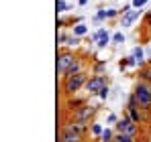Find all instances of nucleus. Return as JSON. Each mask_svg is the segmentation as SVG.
Listing matches in <instances>:
<instances>
[{"instance_id":"nucleus-1","label":"nucleus","mask_w":151,"mask_h":142,"mask_svg":"<svg viewBox=\"0 0 151 142\" xmlns=\"http://www.w3.org/2000/svg\"><path fill=\"white\" fill-rule=\"evenodd\" d=\"M88 71H82V73H76V75H68V77H61V94L63 97H72L76 95L88 81Z\"/></svg>"},{"instance_id":"nucleus-2","label":"nucleus","mask_w":151,"mask_h":142,"mask_svg":"<svg viewBox=\"0 0 151 142\" xmlns=\"http://www.w3.org/2000/svg\"><path fill=\"white\" fill-rule=\"evenodd\" d=\"M133 95H135L137 106H139L141 110L151 112V92L145 87V83H143L141 79H137V83H135V87H133Z\"/></svg>"},{"instance_id":"nucleus-3","label":"nucleus","mask_w":151,"mask_h":142,"mask_svg":"<svg viewBox=\"0 0 151 142\" xmlns=\"http://www.w3.org/2000/svg\"><path fill=\"white\" fill-rule=\"evenodd\" d=\"M96 112H98V106H90L88 102L86 104H82V106H78L76 110H72L70 112V118L74 120H82V122H92L94 120V116H96Z\"/></svg>"},{"instance_id":"nucleus-4","label":"nucleus","mask_w":151,"mask_h":142,"mask_svg":"<svg viewBox=\"0 0 151 142\" xmlns=\"http://www.w3.org/2000/svg\"><path fill=\"white\" fill-rule=\"evenodd\" d=\"M76 55L74 51H70V49H59L57 51V75H65L68 69H70V65L76 61Z\"/></svg>"},{"instance_id":"nucleus-5","label":"nucleus","mask_w":151,"mask_h":142,"mask_svg":"<svg viewBox=\"0 0 151 142\" xmlns=\"http://www.w3.org/2000/svg\"><path fill=\"white\" fill-rule=\"evenodd\" d=\"M114 130L116 132H123V134H131V136H137L139 138V134H141V124H135L131 116L127 114L123 118H119V122L114 124Z\"/></svg>"},{"instance_id":"nucleus-6","label":"nucleus","mask_w":151,"mask_h":142,"mask_svg":"<svg viewBox=\"0 0 151 142\" xmlns=\"http://www.w3.org/2000/svg\"><path fill=\"white\" fill-rule=\"evenodd\" d=\"M57 142H86V134L72 130L68 124H59V132H57Z\"/></svg>"},{"instance_id":"nucleus-7","label":"nucleus","mask_w":151,"mask_h":142,"mask_svg":"<svg viewBox=\"0 0 151 142\" xmlns=\"http://www.w3.org/2000/svg\"><path fill=\"white\" fill-rule=\"evenodd\" d=\"M106 83H108V77H106L104 73H102V75H90L84 87H86V92L90 95H98V92H100Z\"/></svg>"},{"instance_id":"nucleus-8","label":"nucleus","mask_w":151,"mask_h":142,"mask_svg":"<svg viewBox=\"0 0 151 142\" xmlns=\"http://www.w3.org/2000/svg\"><path fill=\"white\" fill-rule=\"evenodd\" d=\"M86 67H88L86 59H84V57H76V61L70 65V69H68V73H65L63 77H68V75H76V73H82V71H86Z\"/></svg>"},{"instance_id":"nucleus-9","label":"nucleus","mask_w":151,"mask_h":142,"mask_svg":"<svg viewBox=\"0 0 151 142\" xmlns=\"http://www.w3.org/2000/svg\"><path fill=\"white\" fill-rule=\"evenodd\" d=\"M139 16H141V10H131V12H125V14H123V21H121V26H123V28L131 26V24L135 23Z\"/></svg>"},{"instance_id":"nucleus-10","label":"nucleus","mask_w":151,"mask_h":142,"mask_svg":"<svg viewBox=\"0 0 151 142\" xmlns=\"http://www.w3.org/2000/svg\"><path fill=\"white\" fill-rule=\"evenodd\" d=\"M82 104H86V99H84V97H74V95H72V97H65V106H68L65 110H68V112L76 110V108H78V106H82Z\"/></svg>"},{"instance_id":"nucleus-11","label":"nucleus","mask_w":151,"mask_h":142,"mask_svg":"<svg viewBox=\"0 0 151 142\" xmlns=\"http://www.w3.org/2000/svg\"><path fill=\"white\" fill-rule=\"evenodd\" d=\"M137 77H139V79H143V81H151V63H145V65L139 69Z\"/></svg>"},{"instance_id":"nucleus-12","label":"nucleus","mask_w":151,"mask_h":142,"mask_svg":"<svg viewBox=\"0 0 151 142\" xmlns=\"http://www.w3.org/2000/svg\"><path fill=\"white\" fill-rule=\"evenodd\" d=\"M114 136H116V130H112V128H104V132L100 134V140L102 142H112V140H114Z\"/></svg>"},{"instance_id":"nucleus-13","label":"nucleus","mask_w":151,"mask_h":142,"mask_svg":"<svg viewBox=\"0 0 151 142\" xmlns=\"http://www.w3.org/2000/svg\"><path fill=\"white\" fill-rule=\"evenodd\" d=\"M104 69H106V61H104V59L92 63V73H94V75H102V71H104Z\"/></svg>"},{"instance_id":"nucleus-14","label":"nucleus","mask_w":151,"mask_h":142,"mask_svg":"<svg viewBox=\"0 0 151 142\" xmlns=\"http://www.w3.org/2000/svg\"><path fill=\"white\" fill-rule=\"evenodd\" d=\"M86 33H88V26H86L84 23H78L74 26V35H76V37H84Z\"/></svg>"},{"instance_id":"nucleus-15","label":"nucleus","mask_w":151,"mask_h":142,"mask_svg":"<svg viewBox=\"0 0 151 142\" xmlns=\"http://www.w3.org/2000/svg\"><path fill=\"white\" fill-rule=\"evenodd\" d=\"M90 132H92L94 138H100V134L104 132V128H102L100 124H92V126H90Z\"/></svg>"},{"instance_id":"nucleus-16","label":"nucleus","mask_w":151,"mask_h":142,"mask_svg":"<svg viewBox=\"0 0 151 142\" xmlns=\"http://www.w3.org/2000/svg\"><path fill=\"white\" fill-rule=\"evenodd\" d=\"M110 41H112V37H110V35H104L102 39H98V41H96V47H98V49H104L108 43H110Z\"/></svg>"},{"instance_id":"nucleus-17","label":"nucleus","mask_w":151,"mask_h":142,"mask_svg":"<svg viewBox=\"0 0 151 142\" xmlns=\"http://www.w3.org/2000/svg\"><path fill=\"white\" fill-rule=\"evenodd\" d=\"M65 45H70V47H76V45H80V37H76V35H70V37H68V41H65Z\"/></svg>"},{"instance_id":"nucleus-18","label":"nucleus","mask_w":151,"mask_h":142,"mask_svg":"<svg viewBox=\"0 0 151 142\" xmlns=\"http://www.w3.org/2000/svg\"><path fill=\"white\" fill-rule=\"evenodd\" d=\"M112 43H114V45L125 43V35H123V33H114V35H112Z\"/></svg>"},{"instance_id":"nucleus-19","label":"nucleus","mask_w":151,"mask_h":142,"mask_svg":"<svg viewBox=\"0 0 151 142\" xmlns=\"http://www.w3.org/2000/svg\"><path fill=\"white\" fill-rule=\"evenodd\" d=\"M104 35H108V31H106V28H100V31H96V33L92 35V41L96 43V41H98V39H102Z\"/></svg>"},{"instance_id":"nucleus-20","label":"nucleus","mask_w":151,"mask_h":142,"mask_svg":"<svg viewBox=\"0 0 151 142\" xmlns=\"http://www.w3.org/2000/svg\"><path fill=\"white\" fill-rule=\"evenodd\" d=\"M104 18H108V16H106V10H104V8H98V12H96L94 21L98 23V21H104Z\"/></svg>"},{"instance_id":"nucleus-21","label":"nucleus","mask_w":151,"mask_h":142,"mask_svg":"<svg viewBox=\"0 0 151 142\" xmlns=\"http://www.w3.org/2000/svg\"><path fill=\"white\" fill-rule=\"evenodd\" d=\"M68 10V2L65 0H57V12L61 14V12H65Z\"/></svg>"},{"instance_id":"nucleus-22","label":"nucleus","mask_w":151,"mask_h":142,"mask_svg":"<svg viewBox=\"0 0 151 142\" xmlns=\"http://www.w3.org/2000/svg\"><path fill=\"white\" fill-rule=\"evenodd\" d=\"M133 57L139 61V59H143V47H135L133 49Z\"/></svg>"},{"instance_id":"nucleus-23","label":"nucleus","mask_w":151,"mask_h":142,"mask_svg":"<svg viewBox=\"0 0 151 142\" xmlns=\"http://www.w3.org/2000/svg\"><path fill=\"white\" fill-rule=\"evenodd\" d=\"M68 37H70L68 33H59V35H57V45H65V41H68Z\"/></svg>"},{"instance_id":"nucleus-24","label":"nucleus","mask_w":151,"mask_h":142,"mask_svg":"<svg viewBox=\"0 0 151 142\" xmlns=\"http://www.w3.org/2000/svg\"><path fill=\"white\" fill-rule=\"evenodd\" d=\"M147 2H149V0H133L131 4H133V8H143Z\"/></svg>"},{"instance_id":"nucleus-25","label":"nucleus","mask_w":151,"mask_h":142,"mask_svg":"<svg viewBox=\"0 0 151 142\" xmlns=\"http://www.w3.org/2000/svg\"><path fill=\"white\" fill-rule=\"evenodd\" d=\"M127 108H137V99H135L133 94L129 95V99H127Z\"/></svg>"},{"instance_id":"nucleus-26","label":"nucleus","mask_w":151,"mask_h":142,"mask_svg":"<svg viewBox=\"0 0 151 142\" xmlns=\"http://www.w3.org/2000/svg\"><path fill=\"white\" fill-rule=\"evenodd\" d=\"M98 97H100V99H106V97H108V83H106L100 92H98Z\"/></svg>"},{"instance_id":"nucleus-27","label":"nucleus","mask_w":151,"mask_h":142,"mask_svg":"<svg viewBox=\"0 0 151 142\" xmlns=\"http://www.w3.org/2000/svg\"><path fill=\"white\" fill-rule=\"evenodd\" d=\"M119 12H121V10H116V8H108V10H106V16H108V18H114Z\"/></svg>"},{"instance_id":"nucleus-28","label":"nucleus","mask_w":151,"mask_h":142,"mask_svg":"<svg viewBox=\"0 0 151 142\" xmlns=\"http://www.w3.org/2000/svg\"><path fill=\"white\" fill-rule=\"evenodd\" d=\"M106 122H108V124H116V122H119V116H116V114H108Z\"/></svg>"},{"instance_id":"nucleus-29","label":"nucleus","mask_w":151,"mask_h":142,"mask_svg":"<svg viewBox=\"0 0 151 142\" xmlns=\"http://www.w3.org/2000/svg\"><path fill=\"white\" fill-rule=\"evenodd\" d=\"M57 26L63 28V26H65V21H63V18H57Z\"/></svg>"},{"instance_id":"nucleus-30","label":"nucleus","mask_w":151,"mask_h":142,"mask_svg":"<svg viewBox=\"0 0 151 142\" xmlns=\"http://www.w3.org/2000/svg\"><path fill=\"white\" fill-rule=\"evenodd\" d=\"M141 81H143V79H141ZM143 83H145V87H147V89L151 92V81H143Z\"/></svg>"},{"instance_id":"nucleus-31","label":"nucleus","mask_w":151,"mask_h":142,"mask_svg":"<svg viewBox=\"0 0 151 142\" xmlns=\"http://www.w3.org/2000/svg\"><path fill=\"white\" fill-rule=\"evenodd\" d=\"M78 4H80V6H86V4H88V0H78Z\"/></svg>"},{"instance_id":"nucleus-32","label":"nucleus","mask_w":151,"mask_h":142,"mask_svg":"<svg viewBox=\"0 0 151 142\" xmlns=\"http://www.w3.org/2000/svg\"><path fill=\"white\" fill-rule=\"evenodd\" d=\"M112 142H116V140H112Z\"/></svg>"}]
</instances>
